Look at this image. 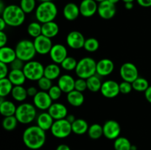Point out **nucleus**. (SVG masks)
<instances>
[{
  "label": "nucleus",
  "mask_w": 151,
  "mask_h": 150,
  "mask_svg": "<svg viewBox=\"0 0 151 150\" xmlns=\"http://www.w3.org/2000/svg\"><path fill=\"white\" fill-rule=\"evenodd\" d=\"M44 68L42 63L36 60H30L25 63L23 71L27 79L38 81L44 76Z\"/></svg>",
  "instance_id": "0eeeda50"
},
{
  "label": "nucleus",
  "mask_w": 151,
  "mask_h": 150,
  "mask_svg": "<svg viewBox=\"0 0 151 150\" xmlns=\"http://www.w3.org/2000/svg\"><path fill=\"white\" fill-rule=\"evenodd\" d=\"M79 7L81 15L85 18H89L97 13L98 4L95 0H82Z\"/></svg>",
  "instance_id": "f3484780"
},
{
  "label": "nucleus",
  "mask_w": 151,
  "mask_h": 150,
  "mask_svg": "<svg viewBox=\"0 0 151 150\" xmlns=\"http://www.w3.org/2000/svg\"><path fill=\"white\" fill-rule=\"evenodd\" d=\"M9 68L7 64L0 62V79L7 77L9 74Z\"/></svg>",
  "instance_id": "49530a36"
},
{
  "label": "nucleus",
  "mask_w": 151,
  "mask_h": 150,
  "mask_svg": "<svg viewBox=\"0 0 151 150\" xmlns=\"http://www.w3.org/2000/svg\"><path fill=\"white\" fill-rule=\"evenodd\" d=\"M122 1H123L125 3H126V2H134L135 0H122Z\"/></svg>",
  "instance_id": "bf43d9fd"
},
{
  "label": "nucleus",
  "mask_w": 151,
  "mask_h": 150,
  "mask_svg": "<svg viewBox=\"0 0 151 150\" xmlns=\"http://www.w3.org/2000/svg\"><path fill=\"white\" fill-rule=\"evenodd\" d=\"M7 26V24H6V22L4 21V19L1 17V19H0V31H4V29H5Z\"/></svg>",
  "instance_id": "5fc2aeb1"
},
{
  "label": "nucleus",
  "mask_w": 151,
  "mask_h": 150,
  "mask_svg": "<svg viewBox=\"0 0 151 150\" xmlns=\"http://www.w3.org/2000/svg\"><path fill=\"white\" fill-rule=\"evenodd\" d=\"M7 43V35L4 31H0V47L5 46Z\"/></svg>",
  "instance_id": "de8ad7c7"
},
{
  "label": "nucleus",
  "mask_w": 151,
  "mask_h": 150,
  "mask_svg": "<svg viewBox=\"0 0 151 150\" xmlns=\"http://www.w3.org/2000/svg\"><path fill=\"white\" fill-rule=\"evenodd\" d=\"M125 7L127 10H131L134 7V3L133 2H126L125 3Z\"/></svg>",
  "instance_id": "6e6d98bb"
},
{
  "label": "nucleus",
  "mask_w": 151,
  "mask_h": 150,
  "mask_svg": "<svg viewBox=\"0 0 151 150\" xmlns=\"http://www.w3.org/2000/svg\"><path fill=\"white\" fill-rule=\"evenodd\" d=\"M11 96L14 100L19 102H22L26 100L27 97L28 96L27 91L23 85H16L13 88L11 92Z\"/></svg>",
  "instance_id": "c756f323"
},
{
  "label": "nucleus",
  "mask_w": 151,
  "mask_h": 150,
  "mask_svg": "<svg viewBox=\"0 0 151 150\" xmlns=\"http://www.w3.org/2000/svg\"><path fill=\"white\" fill-rule=\"evenodd\" d=\"M4 9H5V7H4V3H3V1H0V13H2V12L4 11Z\"/></svg>",
  "instance_id": "4d7b16f0"
},
{
  "label": "nucleus",
  "mask_w": 151,
  "mask_h": 150,
  "mask_svg": "<svg viewBox=\"0 0 151 150\" xmlns=\"http://www.w3.org/2000/svg\"><path fill=\"white\" fill-rule=\"evenodd\" d=\"M132 144L125 137H118L114 140V147L115 150H131Z\"/></svg>",
  "instance_id": "72a5a7b5"
},
{
  "label": "nucleus",
  "mask_w": 151,
  "mask_h": 150,
  "mask_svg": "<svg viewBox=\"0 0 151 150\" xmlns=\"http://www.w3.org/2000/svg\"><path fill=\"white\" fill-rule=\"evenodd\" d=\"M14 85L7 77L0 79V96L6 97L11 94Z\"/></svg>",
  "instance_id": "2f4dec72"
},
{
  "label": "nucleus",
  "mask_w": 151,
  "mask_h": 150,
  "mask_svg": "<svg viewBox=\"0 0 151 150\" xmlns=\"http://www.w3.org/2000/svg\"><path fill=\"white\" fill-rule=\"evenodd\" d=\"M58 85L60 87L63 93L69 94L75 90V79L69 74H63L58 78Z\"/></svg>",
  "instance_id": "aec40b11"
},
{
  "label": "nucleus",
  "mask_w": 151,
  "mask_h": 150,
  "mask_svg": "<svg viewBox=\"0 0 151 150\" xmlns=\"http://www.w3.org/2000/svg\"><path fill=\"white\" fill-rule=\"evenodd\" d=\"M51 133L54 137L60 139L67 138L72 132V124L66 119L55 121L52 126Z\"/></svg>",
  "instance_id": "6e6552de"
},
{
  "label": "nucleus",
  "mask_w": 151,
  "mask_h": 150,
  "mask_svg": "<svg viewBox=\"0 0 151 150\" xmlns=\"http://www.w3.org/2000/svg\"><path fill=\"white\" fill-rule=\"evenodd\" d=\"M88 135L90 138L93 140H97L103 135V127L99 124H93L89 126L88 130Z\"/></svg>",
  "instance_id": "473e14b6"
},
{
  "label": "nucleus",
  "mask_w": 151,
  "mask_h": 150,
  "mask_svg": "<svg viewBox=\"0 0 151 150\" xmlns=\"http://www.w3.org/2000/svg\"><path fill=\"white\" fill-rule=\"evenodd\" d=\"M57 15V6L52 1L41 2L35 9V18L41 24L54 21Z\"/></svg>",
  "instance_id": "7ed1b4c3"
},
{
  "label": "nucleus",
  "mask_w": 151,
  "mask_h": 150,
  "mask_svg": "<svg viewBox=\"0 0 151 150\" xmlns=\"http://www.w3.org/2000/svg\"><path fill=\"white\" fill-rule=\"evenodd\" d=\"M49 54L53 63L56 64H60L68 57L67 49L63 44H55L52 47V49Z\"/></svg>",
  "instance_id": "dca6fc26"
},
{
  "label": "nucleus",
  "mask_w": 151,
  "mask_h": 150,
  "mask_svg": "<svg viewBox=\"0 0 151 150\" xmlns=\"http://www.w3.org/2000/svg\"><path fill=\"white\" fill-rule=\"evenodd\" d=\"M44 76L51 80L58 79L60 76V67L56 63H50L44 68Z\"/></svg>",
  "instance_id": "cd10ccee"
},
{
  "label": "nucleus",
  "mask_w": 151,
  "mask_h": 150,
  "mask_svg": "<svg viewBox=\"0 0 151 150\" xmlns=\"http://www.w3.org/2000/svg\"><path fill=\"white\" fill-rule=\"evenodd\" d=\"M7 78L10 79L14 86L23 85L27 79L23 70H13V69L10 71Z\"/></svg>",
  "instance_id": "393cba45"
},
{
  "label": "nucleus",
  "mask_w": 151,
  "mask_h": 150,
  "mask_svg": "<svg viewBox=\"0 0 151 150\" xmlns=\"http://www.w3.org/2000/svg\"><path fill=\"white\" fill-rule=\"evenodd\" d=\"M85 41V37L79 31H72L66 36V44L73 49H80L83 48Z\"/></svg>",
  "instance_id": "2eb2a0df"
},
{
  "label": "nucleus",
  "mask_w": 151,
  "mask_h": 150,
  "mask_svg": "<svg viewBox=\"0 0 151 150\" xmlns=\"http://www.w3.org/2000/svg\"><path fill=\"white\" fill-rule=\"evenodd\" d=\"M18 123H19V121H18L17 119L15 116H7L3 119L2 126L5 130L12 131L16 129Z\"/></svg>",
  "instance_id": "e433bc0d"
},
{
  "label": "nucleus",
  "mask_w": 151,
  "mask_h": 150,
  "mask_svg": "<svg viewBox=\"0 0 151 150\" xmlns=\"http://www.w3.org/2000/svg\"><path fill=\"white\" fill-rule=\"evenodd\" d=\"M75 71L78 77L87 79L97 74V62L91 57H85L78 62Z\"/></svg>",
  "instance_id": "20e7f679"
},
{
  "label": "nucleus",
  "mask_w": 151,
  "mask_h": 150,
  "mask_svg": "<svg viewBox=\"0 0 151 150\" xmlns=\"http://www.w3.org/2000/svg\"><path fill=\"white\" fill-rule=\"evenodd\" d=\"M131 150H137V146L134 145H132V146H131Z\"/></svg>",
  "instance_id": "052dcab7"
},
{
  "label": "nucleus",
  "mask_w": 151,
  "mask_h": 150,
  "mask_svg": "<svg viewBox=\"0 0 151 150\" xmlns=\"http://www.w3.org/2000/svg\"><path fill=\"white\" fill-rule=\"evenodd\" d=\"M87 82V88L91 92H98L101 89V87L103 83L101 82L100 76L96 74L94 76H91V77L88 78L86 79Z\"/></svg>",
  "instance_id": "7c9ffc66"
},
{
  "label": "nucleus",
  "mask_w": 151,
  "mask_h": 150,
  "mask_svg": "<svg viewBox=\"0 0 151 150\" xmlns=\"http://www.w3.org/2000/svg\"><path fill=\"white\" fill-rule=\"evenodd\" d=\"M66 119L69 122V123L72 124L74 121H75V120H76L77 119L75 118V116H74L73 114H68V116H66Z\"/></svg>",
  "instance_id": "864d4df0"
},
{
  "label": "nucleus",
  "mask_w": 151,
  "mask_h": 150,
  "mask_svg": "<svg viewBox=\"0 0 151 150\" xmlns=\"http://www.w3.org/2000/svg\"><path fill=\"white\" fill-rule=\"evenodd\" d=\"M27 91L28 96H32V97L35 96L36 95L37 93L38 92V90H37V88L34 86L29 87V88L27 89Z\"/></svg>",
  "instance_id": "8fccbe9b"
},
{
  "label": "nucleus",
  "mask_w": 151,
  "mask_h": 150,
  "mask_svg": "<svg viewBox=\"0 0 151 150\" xmlns=\"http://www.w3.org/2000/svg\"><path fill=\"white\" fill-rule=\"evenodd\" d=\"M38 1H41V2H43V1H52V0H38Z\"/></svg>",
  "instance_id": "680f3d73"
},
{
  "label": "nucleus",
  "mask_w": 151,
  "mask_h": 150,
  "mask_svg": "<svg viewBox=\"0 0 151 150\" xmlns=\"http://www.w3.org/2000/svg\"><path fill=\"white\" fill-rule=\"evenodd\" d=\"M109 1H111V3H113V4H116V3L119 2V1H120V0H109Z\"/></svg>",
  "instance_id": "13d9d810"
},
{
  "label": "nucleus",
  "mask_w": 151,
  "mask_h": 150,
  "mask_svg": "<svg viewBox=\"0 0 151 150\" xmlns=\"http://www.w3.org/2000/svg\"><path fill=\"white\" fill-rule=\"evenodd\" d=\"M46 131L38 125L28 126L24 131L22 139L24 145L32 150L41 149L46 142Z\"/></svg>",
  "instance_id": "f257e3e1"
},
{
  "label": "nucleus",
  "mask_w": 151,
  "mask_h": 150,
  "mask_svg": "<svg viewBox=\"0 0 151 150\" xmlns=\"http://www.w3.org/2000/svg\"><path fill=\"white\" fill-rule=\"evenodd\" d=\"M15 116L19 123L29 124L37 118L36 107L30 103H22L17 107Z\"/></svg>",
  "instance_id": "39448f33"
},
{
  "label": "nucleus",
  "mask_w": 151,
  "mask_h": 150,
  "mask_svg": "<svg viewBox=\"0 0 151 150\" xmlns=\"http://www.w3.org/2000/svg\"><path fill=\"white\" fill-rule=\"evenodd\" d=\"M54 121L55 120L48 112H43L40 113L36 118V125L44 131L50 130Z\"/></svg>",
  "instance_id": "4be33fe9"
},
{
  "label": "nucleus",
  "mask_w": 151,
  "mask_h": 150,
  "mask_svg": "<svg viewBox=\"0 0 151 150\" xmlns=\"http://www.w3.org/2000/svg\"><path fill=\"white\" fill-rule=\"evenodd\" d=\"M38 82V86L41 91H48L51 88L52 86V80L48 79L46 76H43L41 77L39 80L37 81Z\"/></svg>",
  "instance_id": "a19ab883"
},
{
  "label": "nucleus",
  "mask_w": 151,
  "mask_h": 150,
  "mask_svg": "<svg viewBox=\"0 0 151 150\" xmlns=\"http://www.w3.org/2000/svg\"><path fill=\"white\" fill-rule=\"evenodd\" d=\"M52 101L47 91H40L33 97V104L41 110H48L52 104Z\"/></svg>",
  "instance_id": "ddd939ff"
},
{
  "label": "nucleus",
  "mask_w": 151,
  "mask_h": 150,
  "mask_svg": "<svg viewBox=\"0 0 151 150\" xmlns=\"http://www.w3.org/2000/svg\"><path fill=\"white\" fill-rule=\"evenodd\" d=\"M66 99L69 102V104H71L73 107H81L84 102L85 97H84L83 94L82 92L73 90L72 91L67 94L66 96Z\"/></svg>",
  "instance_id": "b1692460"
},
{
  "label": "nucleus",
  "mask_w": 151,
  "mask_h": 150,
  "mask_svg": "<svg viewBox=\"0 0 151 150\" xmlns=\"http://www.w3.org/2000/svg\"><path fill=\"white\" fill-rule=\"evenodd\" d=\"M102 95L108 99H113L117 96L119 94V84L115 80L109 79L103 82L101 89Z\"/></svg>",
  "instance_id": "f8f14e48"
},
{
  "label": "nucleus",
  "mask_w": 151,
  "mask_h": 150,
  "mask_svg": "<svg viewBox=\"0 0 151 150\" xmlns=\"http://www.w3.org/2000/svg\"><path fill=\"white\" fill-rule=\"evenodd\" d=\"M100 46L99 41L94 38H89L86 39L84 44V49L88 52H95L97 51Z\"/></svg>",
  "instance_id": "58836bf2"
},
{
  "label": "nucleus",
  "mask_w": 151,
  "mask_h": 150,
  "mask_svg": "<svg viewBox=\"0 0 151 150\" xmlns=\"http://www.w3.org/2000/svg\"><path fill=\"white\" fill-rule=\"evenodd\" d=\"M119 74L123 81L132 83L139 77V71L137 66L132 63H125L121 66Z\"/></svg>",
  "instance_id": "1a4fd4ad"
},
{
  "label": "nucleus",
  "mask_w": 151,
  "mask_h": 150,
  "mask_svg": "<svg viewBox=\"0 0 151 150\" xmlns=\"http://www.w3.org/2000/svg\"><path fill=\"white\" fill-rule=\"evenodd\" d=\"M133 86L132 83L126 81H123L121 83H119V91L120 94H128L132 91Z\"/></svg>",
  "instance_id": "c03bdc74"
},
{
  "label": "nucleus",
  "mask_w": 151,
  "mask_h": 150,
  "mask_svg": "<svg viewBox=\"0 0 151 150\" xmlns=\"http://www.w3.org/2000/svg\"><path fill=\"white\" fill-rule=\"evenodd\" d=\"M47 92H48L49 95L50 96L52 99L53 101H56V100L59 99L60 98L63 91H61V89H60L58 85H52Z\"/></svg>",
  "instance_id": "79ce46f5"
},
{
  "label": "nucleus",
  "mask_w": 151,
  "mask_h": 150,
  "mask_svg": "<svg viewBox=\"0 0 151 150\" xmlns=\"http://www.w3.org/2000/svg\"><path fill=\"white\" fill-rule=\"evenodd\" d=\"M87 88V82L86 79H83V78H79L75 79V90L80 91V92H83Z\"/></svg>",
  "instance_id": "37998d69"
},
{
  "label": "nucleus",
  "mask_w": 151,
  "mask_h": 150,
  "mask_svg": "<svg viewBox=\"0 0 151 150\" xmlns=\"http://www.w3.org/2000/svg\"><path fill=\"white\" fill-rule=\"evenodd\" d=\"M56 150H71V149L70 147L68 145H66V144H62L58 146L57 148H56Z\"/></svg>",
  "instance_id": "603ef678"
},
{
  "label": "nucleus",
  "mask_w": 151,
  "mask_h": 150,
  "mask_svg": "<svg viewBox=\"0 0 151 150\" xmlns=\"http://www.w3.org/2000/svg\"><path fill=\"white\" fill-rule=\"evenodd\" d=\"M145 97L146 100L151 104V85L145 91Z\"/></svg>",
  "instance_id": "3c124183"
},
{
  "label": "nucleus",
  "mask_w": 151,
  "mask_h": 150,
  "mask_svg": "<svg viewBox=\"0 0 151 150\" xmlns=\"http://www.w3.org/2000/svg\"><path fill=\"white\" fill-rule=\"evenodd\" d=\"M78 62L76 59L71 56H68L61 63H60V66L64 70L68 71H72L76 69L77 65H78Z\"/></svg>",
  "instance_id": "4c0bfd02"
},
{
  "label": "nucleus",
  "mask_w": 151,
  "mask_h": 150,
  "mask_svg": "<svg viewBox=\"0 0 151 150\" xmlns=\"http://www.w3.org/2000/svg\"><path fill=\"white\" fill-rule=\"evenodd\" d=\"M96 1H97V2H99V3H100V2H102V1H106V0H95Z\"/></svg>",
  "instance_id": "e2e57ef3"
},
{
  "label": "nucleus",
  "mask_w": 151,
  "mask_h": 150,
  "mask_svg": "<svg viewBox=\"0 0 151 150\" xmlns=\"http://www.w3.org/2000/svg\"><path fill=\"white\" fill-rule=\"evenodd\" d=\"M114 70V63L109 58H103L97 62V74L100 76L110 75Z\"/></svg>",
  "instance_id": "a211bd4d"
},
{
  "label": "nucleus",
  "mask_w": 151,
  "mask_h": 150,
  "mask_svg": "<svg viewBox=\"0 0 151 150\" xmlns=\"http://www.w3.org/2000/svg\"><path fill=\"white\" fill-rule=\"evenodd\" d=\"M116 13V4H113L109 0H106V1L99 3L97 13L102 19L109 20L114 17Z\"/></svg>",
  "instance_id": "4468645a"
},
{
  "label": "nucleus",
  "mask_w": 151,
  "mask_h": 150,
  "mask_svg": "<svg viewBox=\"0 0 151 150\" xmlns=\"http://www.w3.org/2000/svg\"><path fill=\"white\" fill-rule=\"evenodd\" d=\"M33 43L36 52L41 55L50 54L53 46L51 38L44 36V35H41L35 38Z\"/></svg>",
  "instance_id": "9d476101"
},
{
  "label": "nucleus",
  "mask_w": 151,
  "mask_h": 150,
  "mask_svg": "<svg viewBox=\"0 0 151 150\" xmlns=\"http://www.w3.org/2000/svg\"><path fill=\"white\" fill-rule=\"evenodd\" d=\"M88 128L89 126H88L87 121L83 119H77L72 124V132L78 135H84L85 133L88 132Z\"/></svg>",
  "instance_id": "bb28decb"
},
{
  "label": "nucleus",
  "mask_w": 151,
  "mask_h": 150,
  "mask_svg": "<svg viewBox=\"0 0 151 150\" xmlns=\"http://www.w3.org/2000/svg\"><path fill=\"white\" fill-rule=\"evenodd\" d=\"M47 112L55 121L66 119L68 116L67 107L63 104L59 102L52 103Z\"/></svg>",
  "instance_id": "6ab92c4d"
},
{
  "label": "nucleus",
  "mask_w": 151,
  "mask_h": 150,
  "mask_svg": "<svg viewBox=\"0 0 151 150\" xmlns=\"http://www.w3.org/2000/svg\"><path fill=\"white\" fill-rule=\"evenodd\" d=\"M27 33L32 38H35L42 35V24L40 22H31L27 26Z\"/></svg>",
  "instance_id": "f704fd0d"
},
{
  "label": "nucleus",
  "mask_w": 151,
  "mask_h": 150,
  "mask_svg": "<svg viewBox=\"0 0 151 150\" xmlns=\"http://www.w3.org/2000/svg\"><path fill=\"white\" fill-rule=\"evenodd\" d=\"M139 5L143 7H151V0H137Z\"/></svg>",
  "instance_id": "09e8293b"
},
{
  "label": "nucleus",
  "mask_w": 151,
  "mask_h": 150,
  "mask_svg": "<svg viewBox=\"0 0 151 150\" xmlns=\"http://www.w3.org/2000/svg\"><path fill=\"white\" fill-rule=\"evenodd\" d=\"M81 14L79 6L75 3L69 2L64 6L63 10V15L68 21H75Z\"/></svg>",
  "instance_id": "412c9836"
},
{
  "label": "nucleus",
  "mask_w": 151,
  "mask_h": 150,
  "mask_svg": "<svg viewBox=\"0 0 151 150\" xmlns=\"http://www.w3.org/2000/svg\"><path fill=\"white\" fill-rule=\"evenodd\" d=\"M15 50L18 58L21 59L25 63L33 60L37 54L33 41L28 39H23L19 41Z\"/></svg>",
  "instance_id": "423d86ee"
},
{
  "label": "nucleus",
  "mask_w": 151,
  "mask_h": 150,
  "mask_svg": "<svg viewBox=\"0 0 151 150\" xmlns=\"http://www.w3.org/2000/svg\"><path fill=\"white\" fill-rule=\"evenodd\" d=\"M1 18L6 22L7 26L17 27L24 22L26 13L22 10L20 6L16 4H9L1 13Z\"/></svg>",
  "instance_id": "f03ea898"
},
{
  "label": "nucleus",
  "mask_w": 151,
  "mask_h": 150,
  "mask_svg": "<svg viewBox=\"0 0 151 150\" xmlns=\"http://www.w3.org/2000/svg\"><path fill=\"white\" fill-rule=\"evenodd\" d=\"M25 65V62L21 59L16 57L13 62L10 64V68L13 70H23L24 66Z\"/></svg>",
  "instance_id": "a18cd8bd"
},
{
  "label": "nucleus",
  "mask_w": 151,
  "mask_h": 150,
  "mask_svg": "<svg viewBox=\"0 0 151 150\" xmlns=\"http://www.w3.org/2000/svg\"><path fill=\"white\" fill-rule=\"evenodd\" d=\"M133 89L138 92H145L149 88V82L145 78L138 77L132 82Z\"/></svg>",
  "instance_id": "c9c22d12"
},
{
  "label": "nucleus",
  "mask_w": 151,
  "mask_h": 150,
  "mask_svg": "<svg viewBox=\"0 0 151 150\" xmlns=\"http://www.w3.org/2000/svg\"><path fill=\"white\" fill-rule=\"evenodd\" d=\"M103 135L109 140H115L119 137L121 126L115 120H108L103 126Z\"/></svg>",
  "instance_id": "9b49d317"
},
{
  "label": "nucleus",
  "mask_w": 151,
  "mask_h": 150,
  "mask_svg": "<svg viewBox=\"0 0 151 150\" xmlns=\"http://www.w3.org/2000/svg\"><path fill=\"white\" fill-rule=\"evenodd\" d=\"M17 107L13 102L9 100H5L0 103V113L4 117L15 116Z\"/></svg>",
  "instance_id": "c85d7f7f"
},
{
  "label": "nucleus",
  "mask_w": 151,
  "mask_h": 150,
  "mask_svg": "<svg viewBox=\"0 0 151 150\" xmlns=\"http://www.w3.org/2000/svg\"><path fill=\"white\" fill-rule=\"evenodd\" d=\"M17 57L15 49L10 46L0 47V62L10 64Z\"/></svg>",
  "instance_id": "5701e85b"
},
{
  "label": "nucleus",
  "mask_w": 151,
  "mask_h": 150,
  "mask_svg": "<svg viewBox=\"0 0 151 150\" xmlns=\"http://www.w3.org/2000/svg\"><path fill=\"white\" fill-rule=\"evenodd\" d=\"M59 32V26L56 22L50 21L42 24V35L50 38H55Z\"/></svg>",
  "instance_id": "a878e982"
},
{
  "label": "nucleus",
  "mask_w": 151,
  "mask_h": 150,
  "mask_svg": "<svg viewBox=\"0 0 151 150\" xmlns=\"http://www.w3.org/2000/svg\"><path fill=\"white\" fill-rule=\"evenodd\" d=\"M19 6L26 14L31 13L36 9V0H21Z\"/></svg>",
  "instance_id": "ea45409f"
}]
</instances>
